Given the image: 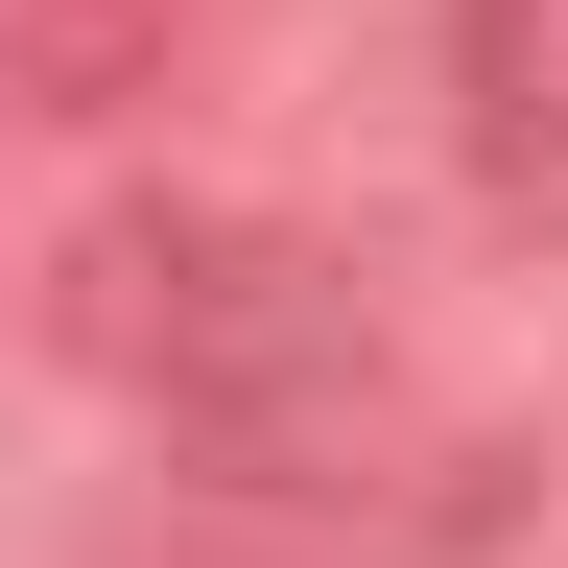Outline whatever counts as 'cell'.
<instances>
[{"instance_id": "1", "label": "cell", "mask_w": 568, "mask_h": 568, "mask_svg": "<svg viewBox=\"0 0 568 568\" xmlns=\"http://www.w3.org/2000/svg\"><path fill=\"white\" fill-rule=\"evenodd\" d=\"M48 332L95 355V379L166 426L213 497H332V450H379V426H403L355 261L284 237V213H237V190H119V213H71Z\"/></svg>"}, {"instance_id": "2", "label": "cell", "mask_w": 568, "mask_h": 568, "mask_svg": "<svg viewBox=\"0 0 568 568\" xmlns=\"http://www.w3.org/2000/svg\"><path fill=\"white\" fill-rule=\"evenodd\" d=\"M190 48V0H0V95L24 119H142Z\"/></svg>"}]
</instances>
